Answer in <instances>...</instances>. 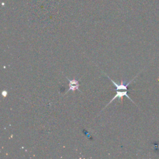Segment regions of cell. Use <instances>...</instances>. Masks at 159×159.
I'll list each match as a JSON object with an SVG mask.
<instances>
[{"label": "cell", "instance_id": "1", "mask_svg": "<svg viewBox=\"0 0 159 159\" xmlns=\"http://www.w3.org/2000/svg\"><path fill=\"white\" fill-rule=\"evenodd\" d=\"M126 96V97H128L130 100H131V101L132 102H133L134 103V102L133 101H132V100L131 99V98L128 96V91L127 90H125L124 91H119L118 90V91H117V93H116V95L113 97V98L111 100V101L110 102V103H108V105H107L105 107H106L107 105H110L113 101H114V100L115 99H116L117 98H120L121 99V103H122V102H123V96Z\"/></svg>", "mask_w": 159, "mask_h": 159}, {"label": "cell", "instance_id": "2", "mask_svg": "<svg viewBox=\"0 0 159 159\" xmlns=\"http://www.w3.org/2000/svg\"><path fill=\"white\" fill-rule=\"evenodd\" d=\"M67 80L69 81V89L67 91V92L70 91H75V90H79V87H80V84H79V81L75 80V78L73 80H69L67 77H66Z\"/></svg>", "mask_w": 159, "mask_h": 159}, {"label": "cell", "instance_id": "3", "mask_svg": "<svg viewBox=\"0 0 159 159\" xmlns=\"http://www.w3.org/2000/svg\"><path fill=\"white\" fill-rule=\"evenodd\" d=\"M107 78H109V79H110L113 83V84H114V85L117 88V90H127L128 89H127V87L130 84V83H131V81H132V80H132V81H129V83H127V84L126 85H125L124 84V82H123V80H121V84L120 85H118V84H117V83H116V82H114L113 80H111L110 77H109L108 76H107Z\"/></svg>", "mask_w": 159, "mask_h": 159}, {"label": "cell", "instance_id": "4", "mask_svg": "<svg viewBox=\"0 0 159 159\" xmlns=\"http://www.w3.org/2000/svg\"><path fill=\"white\" fill-rule=\"evenodd\" d=\"M7 91L6 90H4L3 92H2V95L4 96V97H6L7 96Z\"/></svg>", "mask_w": 159, "mask_h": 159}]
</instances>
